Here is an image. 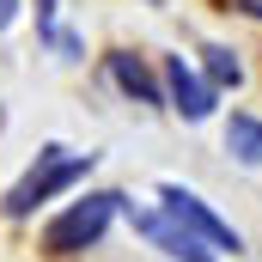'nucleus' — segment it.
<instances>
[{"mask_svg":"<svg viewBox=\"0 0 262 262\" xmlns=\"http://www.w3.org/2000/svg\"><path fill=\"white\" fill-rule=\"evenodd\" d=\"M98 165V152H67V146H43L37 152V165L12 183V195H6V213L12 220H25V213H37V201L61 195V189H73L85 171Z\"/></svg>","mask_w":262,"mask_h":262,"instance_id":"nucleus-1","label":"nucleus"},{"mask_svg":"<svg viewBox=\"0 0 262 262\" xmlns=\"http://www.w3.org/2000/svg\"><path fill=\"white\" fill-rule=\"evenodd\" d=\"M201 67H207V85H213V92H220V85H244L238 55H232V49H220V43H207V49H201Z\"/></svg>","mask_w":262,"mask_h":262,"instance_id":"nucleus-8","label":"nucleus"},{"mask_svg":"<svg viewBox=\"0 0 262 262\" xmlns=\"http://www.w3.org/2000/svg\"><path fill=\"white\" fill-rule=\"evenodd\" d=\"M165 98H171V110H183L189 122H207L220 92H213V85H207V79H201L183 55H171V61H165Z\"/></svg>","mask_w":262,"mask_h":262,"instance_id":"nucleus-5","label":"nucleus"},{"mask_svg":"<svg viewBox=\"0 0 262 262\" xmlns=\"http://www.w3.org/2000/svg\"><path fill=\"white\" fill-rule=\"evenodd\" d=\"M110 79L128 92L134 104H165V85H159V79L140 67V55H128V49H116V55H110Z\"/></svg>","mask_w":262,"mask_h":262,"instance_id":"nucleus-6","label":"nucleus"},{"mask_svg":"<svg viewBox=\"0 0 262 262\" xmlns=\"http://www.w3.org/2000/svg\"><path fill=\"white\" fill-rule=\"evenodd\" d=\"M12 18H18V0H0V31H6Z\"/></svg>","mask_w":262,"mask_h":262,"instance_id":"nucleus-9","label":"nucleus"},{"mask_svg":"<svg viewBox=\"0 0 262 262\" xmlns=\"http://www.w3.org/2000/svg\"><path fill=\"white\" fill-rule=\"evenodd\" d=\"M238 12H250V18H262V0H232Z\"/></svg>","mask_w":262,"mask_h":262,"instance_id":"nucleus-10","label":"nucleus"},{"mask_svg":"<svg viewBox=\"0 0 262 262\" xmlns=\"http://www.w3.org/2000/svg\"><path fill=\"white\" fill-rule=\"evenodd\" d=\"M226 152L244 159V165H262V122L256 116H232L226 122Z\"/></svg>","mask_w":262,"mask_h":262,"instance_id":"nucleus-7","label":"nucleus"},{"mask_svg":"<svg viewBox=\"0 0 262 262\" xmlns=\"http://www.w3.org/2000/svg\"><path fill=\"white\" fill-rule=\"evenodd\" d=\"M159 201H165V213H171L189 238H201L207 250H232V256L244 250V238H238V232H232V226H226V220H220L195 189H183V183H159Z\"/></svg>","mask_w":262,"mask_h":262,"instance_id":"nucleus-3","label":"nucleus"},{"mask_svg":"<svg viewBox=\"0 0 262 262\" xmlns=\"http://www.w3.org/2000/svg\"><path fill=\"white\" fill-rule=\"evenodd\" d=\"M122 213V195L116 189H92L85 201H73L61 220H49V232H43V244L55 250V256H79V250H92L104 232H110V220Z\"/></svg>","mask_w":262,"mask_h":262,"instance_id":"nucleus-2","label":"nucleus"},{"mask_svg":"<svg viewBox=\"0 0 262 262\" xmlns=\"http://www.w3.org/2000/svg\"><path fill=\"white\" fill-rule=\"evenodd\" d=\"M134 232H140L152 250H165L171 262H213V250H207L201 238H189V232H183L165 207H159V213H134Z\"/></svg>","mask_w":262,"mask_h":262,"instance_id":"nucleus-4","label":"nucleus"}]
</instances>
